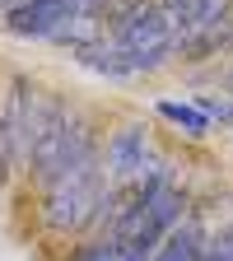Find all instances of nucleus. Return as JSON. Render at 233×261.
<instances>
[{
  "instance_id": "obj_1",
  "label": "nucleus",
  "mask_w": 233,
  "mask_h": 261,
  "mask_svg": "<svg viewBox=\"0 0 233 261\" xmlns=\"http://www.w3.org/2000/svg\"><path fill=\"white\" fill-rule=\"evenodd\" d=\"M103 196H108V177H103L98 154L75 159V163H65L51 182H42V219H47L51 233L75 238V233H84V228L98 224Z\"/></svg>"
},
{
  "instance_id": "obj_2",
  "label": "nucleus",
  "mask_w": 233,
  "mask_h": 261,
  "mask_svg": "<svg viewBox=\"0 0 233 261\" xmlns=\"http://www.w3.org/2000/svg\"><path fill=\"white\" fill-rule=\"evenodd\" d=\"M108 38L121 47V56L131 61L136 75L140 70H159V65L177 51V28H173L168 14H163L159 0H131Z\"/></svg>"
},
{
  "instance_id": "obj_3",
  "label": "nucleus",
  "mask_w": 233,
  "mask_h": 261,
  "mask_svg": "<svg viewBox=\"0 0 233 261\" xmlns=\"http://www.w3.org/2000/svg\"><path fill=\"white\" fill-rule=\"evenodd\" d=\"M98 163H103L108 187H131L154 163V149H149L145 126H121V130H112V140H108V149H103Z\"/></svg>"
},
{
  "instance_id": "obj_4",
  "label": "nucleus",
  "mask_w": 233,
  "mask_h": 261,
  "mask_svg": "<svg viewBox=\"0 0 233 261\" xmlns=\"http://www.w3.org/2000/svg\"><path fill=\"white\" fill-rule=\"evenodd\" d=\"M75 61L84 65V70H93V75H108V80H131V75H136V70H131V61L121 56V47L112 38H98V42L75 47Z\"/></svg>"
},
{
  "instance_id": "obj_5",
  "label": "nucleus",
  "mask_w": 233,
  "mask_h": 261,
  "mask_svg": "<svg viewBox=\"0 0 233 261\" xmlns=\"http://www.w3.org/2000/svg\"><path fill=\"white\" fill-rule=\"evenodd\" d=\"M149 261H205V233L196 224H177V228H168V238L159 243V252Z\"/></svg>"
},
{
  "instance_id": "obj_6",
  "label": "nucleus",
  "mask_w": 233,
  "mask_h": 261,
  "mask_svg": "<svg viewBox=\"0 0 233 261\" xmlns=\"http://www.w3.org/2000/svg\"><path fill=\"white\" fill-rule=\"evenodd\" d=\"M159 117L173 121V126H182L187 136H205V130H210V117L196 108V103H173V98H163V103H159Z\"/></svg>"
},
{
  "instance_id": "obj_7",
  "label": "nucleus",
  "mask_w": 233,
  "mask_h": 261,
  "mask_svg": "<svg viewBox=\"0 0 233 261\" xmlns=\"http://www.w3.org/2000/svg\"><path fill=\"white\" fill-rule=\"evenodd\" d=\"M14 163H23V159H19V145H14L10 117H5V108H0V182L10 177V168H14Z\"/></svg>"
},
{
  "instance_id": "obj_8",
  "label": "nucleus",
  "mask_w": 233,
  "mask_h": 261,
  "mask_svg": "<svg viewBox=\"0 0 233 261\" xmlns=\"http://www.w3.org/2000/svg\"><path fill=\"white\" fill-rule=\"evenodd\" d=\"M75 261H131L112 238H98V243H84L80 252H75Z\"/></svg>"
},
{
  "instance_id": "obj_9",
  "label": "nucleus",
  "mask_w": 233,
  "mask_h": 261,
  "mask_svg": "<svg viewBox=\"0 0 233 261\" xmlns=\"http://www.w3.org/2000/svg\"><path fill=\"white\" fill-rule=\"evenodd\" d=\"M159 5H163V14H168V19H173V28L182 33V28L191 23V14H196V10H201V0H159Z\"/></svg>"
},
{
  "instance_id": "obj_10",
  "label": "nucleus",
  "mask_w": 233,
  "mask_h": 261,
  "mask_svg": "<svg viewBox=\"0 0 233 261\" xmlns=\"http://www.w3.org/2000/svg\"><path fill=\"white\" fill-rule=\"evenodd\" d=\"M205 261H233V224L219 228L215 238H205Z\"/></svg>"
},
{
  "instance_id": "obj_11",
  "label": "nucleus",
  "mask_w": 233,
  "mask_h": 261,
  "mask_svg": "<svg viewBox=\"0 0 233 261\" xmlns=\"http://www.w3.org/2000/svg\"><path fill=\"white\" fill-rule=\"evenodd\" d=\"M196 108H201L210 121H224V126H233V103H228V98H210V93H201V98H196Z\"/></svg>"
}]
</instances>
